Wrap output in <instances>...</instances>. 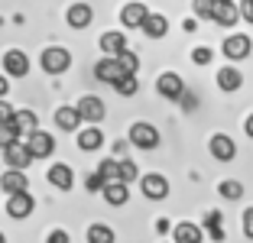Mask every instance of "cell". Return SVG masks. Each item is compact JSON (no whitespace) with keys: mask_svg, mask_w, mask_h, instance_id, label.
Instances as JSON below:
<instances>
[{"mask_svg":"<svg viewBox=\"0 0 253 243\" xmlns=\"http://www.w3.org/2000/svg\"><path fill=\"white\" fill-rule=\"evenodd\" d=\"M195 20H211V10H214V0H192Z\"/></svg>","mask_w":253,"mask_h":243,"instance_id":"836d02e7","label":"cell"},{"mask_svg":"<svg viewBox=\"0 0 253 243\" xmlns=\"http://www.w3.org/2000/svg\"><path fill=\"white\" fill-rule=\"evenodd\" d=\"M159 140H163V136H159V130L153 123H133L130 126V143H133L136 149H156L159 146Z\"/></svg>","mask_w":253,"mask_h":243,"instance_id":"5b68a950","label":"cell"},{"mask_svg":"<svg viewBox=\"0 0 253 243\" xmlns=\"http://www.w3.org/2000/svg\"><path fill=\"white\" fill-rule=\"evenodd\" d=\"M140 30H143V36H149V39H163L166 33H169V20H166L163 13H146V20L140 23Z\"/></svg>","mask_w":253,"mask_h":243,"instance_id":"d6986e66","label":"cell"},{"mask_svg":"<svg viewBox=\"0 0 253 243\" xmlns=\"http://www.w3.org/2000/svg\"><path fill=\"white\" fill-rule=\"evenodd\" d=\"M0 65H3V72H7L10 78H26V75H30V59H26V52H20V49H7L3 59H0Z\"/></svg>","mask_w":253,"mask_h":243,"instance_id":"52a82bcc","label":"cell"},{"mask_svg":"<svg viewBox=\"0 0 253 243\" xmlns=\"http://www.w3.org/2000/svg\"><path fill=\"white\" fill-rule=\"evenodd\" d=\"M156 230H159V234H166V230H169V221H166V217H159V221H156Z\"/></svg>","mask_w":253,"mask_h":243,"instance_id":"ee69618b","label":"cell"},{"mask_svg":"<svg viewBox=\"0 0 253 243\" xmlns=\"http://www.w3.org/2000/svg\"><path fill=\"white\" fill-rule=\"evenodd\" d=\"M201 230H205L211 240L221 243V240H224V217H221V211H208V214H205V224H201Z\"/></svg>","mask_w":253,"mask_h":243,"instance_id":"603a6c76","label":"cell"},{"mask_svg":"<svg viewBox=\"0 0 253 243\" xmlns=\"http://www.w3.org/2000/svg\"><path fill=\"white\" fill-rule=\"evenodd\" d=\"M75 111H78L82 120H88V123H101V120L107 117V107H104V101H101L97 94H84L82 101L75 104Z\"/></svg>","mask_w":253,"mask_h":243,"instance_id":"3957f363","label":"cell"},{"mask_svg":"<svg viewBox=\"0 0 253 243\" xmlns=\"http://www.w3.org/2000/svg\"><path fill=\"white\" fill-rule=\"evenodd\" d=\"M26 188H30V178H26L23 169H7L3 175H0V192L16 195V192H26Z\"/></svg>","mask_w":253,"mask_h":243,"instance_id":"9a60e30c","label":"cell"},{"mask_svg":"<svg viewBox=\"0 0 253 243\" xmlns=\"http://www.w3.org/2000/svg\"><path fill=\"white\" fill-rule=\"evenodd\" d=\"M124 49H126V36L124 33L111 30V33L101 36V52H104V55H117V52H124Z\"/></svg>","mask_w":253,"mask_h":243,"instance_id":"d4e9b609","label":"cell"},{"mask_svg":"<svg viewBox=\"0 0 253 243\" xmlns=\"http://www.w3.org/2000/svg\"><path fill=\"white\" fill-rule=\"evenodd\" d=\"M45 178H49V185H52V188H59V192H68V188L75 185V172H72V165H65V162L49 165Z\"/></svg>","mask_w":253,"mask_h":243,"instance_id":"4fadbf2b","label":"cell"},{"mask_svg":"<svg viewBox=\"0 0 253 243\" xmlns=\"http://www.w3.org/2000/svg\"><path fill=\"white\" fill-rule=\"evenodd\" d=\"M10 120H13L16 133H20V140L30 130H36V126H39V120H36V114H33V111H13V117H10Z\"/></svg>","mask_w":253,"mask_h":243,"instance_id":"484cf974","label":"cell"},{"mask_svg":"<svg viewBox=\"0 0 253 243\" xmlns=\"http://www.w3.org/2000/svg\"><path fill=\"white\" fill-rule=\"evenodd\" d=\"M240 20V10L234 0H217L214 10H211V23H217V26H224V30H234Z\"/></svg>","mask_w":253,"mask_h":243,"instance_id":"9c48e42d","label":"cell"},{"mask_svg":"<svg viewBox=\"0 0 253 243\" xmlns=\"http://www.w3.org/2000/svg\"><path fill=\"white\" fill-rule=\"evenodd\" d=\"M84 188H88V192H101V188H104V182H101V175H97V172H91V175L84 178Z\"/></svg>","mask_w":253,"mask_h":243,"instance_id":"8d00e7d4","label":"cell"},{"mask_svg":"<svg viewBox=\"0 0 253 243\" xmlns=\"http://www.w3.org/2000/svg\"><path fill=\"white\" fill-rule=\"evenodd\" d=\"M146 13H149V10L143 7V3H136V0H133V3H124V10H120V23H124L126 30H140V23L146 20Z\"/></svg>","mask_w":253,"mask_h":243,"instance_id":"ffe728a7","label":"cell"},{"mask_svg":"<svg viewBox=\"0 0 253 243\" xmlns=\"http://www.w3.org/2000/svg\"><path fill=\"white\" fill-rule=\"evenodd\" d=\"M166 243H172V240H166Z\"/></svg>","mask_w":253,"mask_h":243,"instance_id":"bcb514c9","label":"cell"},{"mask_svg":"<svg viewBox=\"0 0 253 243\" xmlns=\"http://www.w3.org/2000/svg\"><path fill=\"white\" fill-rule=\"evenodd\" d=\"M101 195H104V201L111 207H124L126 201H130V188H126L124 182H107L104 188H101Z\"/></svg>","mask_w":253,"mask_h":243,"instance_id":"44dd1931","label":"cell"},{"mask_svg":"<svg viewBox=\"0 0 253 243\" xmlns=\"http://www.w3.org/2000/svg\"><path fill=\"white\" fill-rule=\"evenodd\" d=\"M211 55H214V52H211L208 45H198V49L192 52V62H195V65H208V62H211Z\"/></svg>","mask_w":253,"mask_h":243,"instance_id":"e575fe53","label":"cell"},{"mask_svg":"<svg viewBox=\"0 0 253 243\" xmlns=\"http://www.w3.org/2000/svg\"><path fill=\"white\" fill-rule=\"evenodd\" d=\"M244 133H247V136H250V140H253V114H250V117L244 120Z\"/></svg>","mask_w":253,"mask_h":243,"instance_id":"7bdbcfd3","label":"cell"},{"mask_svg":"<svg viewBox=\"0 0 253 243\" xmlns=\"http://www.w3.org/2000/svg\"><path fill=\"white\" fill-rule=\"evenodd\" d=\"M120 75H124V68H120L117 55H104V59L94 65V78H97V81H104V84H114Z\"/></svg>","mask_w":253,"mask_h":243,"instance_id":"5bb4252c","label":"cell"},{"mask_svg":"<svg viewBox=\"0 0 253 243\" xmlns=\"http://www.w3.org/2000/svg\"><path fill=\"white\" fill-rule=\"evenodd\" d=\"M244 234L253 240V207H247V211H244Z\"/></svg>","mask_w":253,"mask_h":243,"instance_id":"74e56055","label":"cell"},{"mask_svg":"<svg viewBox=\"0 0 253 243\" xmlns=\"http://www.w3.org/2000/svg\"><path fill=\"white\" fill-rule=\"evenodd\" d=\"M39 65H42L45 75H62V72H68V68H72V52L62 49V45H49V49L42 52Z\"/></svg>","mask_w":253,"mask_h":243,"instance_id":"6da1fadb","label":"cell"},{"mask_svg":"<svg viewBox=\"0 0 253 243\" xmlns=\"http://www.w3.org/2000/svg\"><path fill=\"white\" fill-rule=\"evenodd\" d=\"M55 126H59V130H65V133H72V130H78V126H82V117H78V111H75V107H59V111H55Z\"/></svg>","mask_w":253,"mask_h":243,"instance_id":"cb8c5ba5","label":"cell"},{"mask_svg":"<svg viewBox=\"0 0 253 243\" xmlns=\"http://www.w3.org/2000/svg\"><path fill=\"white\" fill-rule=\"evenodd\" d=\"M117 237H114V230L107 227V224H91L88 227V243H114Z\"/></svg>","mask_w":253,"mask_h":243,"instance_id":"83f0119b","label":"cell"},{"mask_svg":"<svg viewBox=\"0 0 253 243\" xmlns=\"http://www.w3.org/2000/svg\"><path fill=\"white\" fill-rule=\"evenodd\" d=\"M111 88L117 91V94H124V97H133L136 91H140V81H136V75H120Z\"/></svg>","mask_w":253,"mask_h":243,"instance_id":"4316f807","label":"cell"},{"mask_svg":"<svg viewBox=\"0 0 253 243\" xmlns=\"http://www.w3.org/2000/svg\"><path fill=\"white\" fill-rule=\"evenodd\" d=\"M3 162H7V169H30V162H33V153L26 149V143L23 140H13L10 146H3Z\"/></svg>","mask_w":253,"mask_h":243,"instance_id":"8992f818","label":"cell"},{"mask_svg":"<svg viewBox=\"0 0 253 243\" xmlns=\"http://www.w3.org/2000/svg\"><path fill=\"white\" fill-rule=\"evenodd\" d=\"M214 3H217V0H214Z\"/></svg>","mask_w":253,"mask_h":243,"instance_id":"7dc6e473","label":"cell"},{"mask_svg":"<svg viewBox=\"0 0 253 243\" xmlns=\"http://www.w3.org/2000/svg\"><path fill=\"white\" fill-rule=\"evenodd\" d=\"M140 188H143V195H146L149 201L169 198V178L159 175V172H149V175H143V178H140Z\"/></svg>","mask_w":253,"mask_h":243,"instance_id":"ba28073f","label":"cell"},{"mask_svg":"<svg viewBox=\"0 0 253 243\" xmlns=\"http://www.w3.org/2000/svg\"><path fill=\"white\" fill-rule=\"evenodd\" d=\"M214 81H217V88H221V91L234 94V91L244 84V75H240V68H237V65H224V68H217Z\"/></svg>","mask_w":253,"mask_h":243,"instance_id":"e0dca14e","label":"cell"},{"mask_svg":"<svg viewBox=\"0 0 253 243\" xmlns=\"http://www.w3.org/2000/svg\"><path fill=\"white\" fill-rule=\"evenodd\" d=\"M101 146H104V133L97 130V123L78 130V149H84V153H94V149H101Z\"/></svg>","mask_w":253,"mask_h":243,"instance_id":"7402d4cb","label":"cell"},{"mask_svg":"<svg viewBox=\"0 0 253 243\" xmlns=\"http://www.w3.org/2000/svg\"><path fill=\"white\" fill-rule=\"evenodd\" d=\"M205 240V230L201 224H192V221H182L172 227V243H201Z\"/></svg>","mask_w":253,"mask_h":243,"instance_id":"2e32d148","label":"cell"},{"mask_svg":"<svg viewBox=\"0 0 253 243\" xmlns=\"http://www.w3.org/2000/svg\"><path fill=\"white\" fill-rule=\"evenodd\" d=\"M10 117H13V107H10V104L0 97V120H10Z\"/></svg>","mask_w":253,"mask_h":243,"instance_id":"ab89813d","label":"cell"},{"mask_svg":"<svg viewBox=\"0 0 253 243\" xmlns=\"http://www.w3.org/2000/svg\"><path fill=\"white\" fill-rule=\"evenodd\" d=\"M179 101H182V104H185L188 111H195V104H198V101H195V97H192V94H182V97H179Z\"/></svg>","mask_w":253,"mask_h":243,"instance_id":"60d3db41","label":"cell"},{"mask_svg":"<svg viewBox=\"0 0 253 243\" xmlns=\"http://www.w3.org/2000/svg\"><path fill=\"white\" fill-rule=\"evenodd\" d=\"M156 91L166 97V101H179V97L185 94V81H182L175 72H163L159 81H156Z\"/></svg>","mask_w":253,"mask_h":243,"instance_id":"8fae6325","label":"cell"},{"mask_svg":"<svg viewBox=\"0 0 253 243\" xmlns=\"http://www.w3.org/2000/svg\"><path fill=\"white\" fill-rule=\"evenodd\" d=\"M91 20H94V10H91L88 3H72V7L65 10V23L72 30H84V26H91Z\"/></svg>","mask_w":253,"mask_h":243,"instance_id":"ac0fdd59","label":"cell"},{"mask_svg":"<svg viewBox=\"0 0 253 243\" xmlns=\"http://www.w3.org/2000/svg\"><path fill=\"white\" fill-rule=\"evenodd\" d=\"M0 243H7V237H3V234H0Z\"/></svg>","mask_w":253,"mask_h":243,"instance_id":"f6af8a7d","label":"cell"},{"mask_svg":"<svg viewBox=\"0 0 253 243\" xmlns=\"http://www.w3.org/2000/svg\"><path fill=\"white\" fill-rule=\"evenodd\" d=\"M117 178H120L124 185L136 182V178H140V169H136V162H130V159H117Z\"/></svg>","mask_w":253,"mask_h":243,"instance_id":"f546056e","label":"cell"},{"mask_svg":"<svg viewBox=\"0 0 253 243\" xmlns=\"http://www.w3.org/2000/svg\"><path fill=\"white\" fill-rule=\"evenodd\" d=\"M36 201H33L30 192H16V195H7V214L13 221H23V217H30Z\"/></svg>","mask_w":253,"mask_h":243,"instance_id":"30bf717a","label":"cell"},{"mask_svg":"<svg viewBox=\"0 0 253 243\" xmlns=\"http://www.w3.org/2000/svg\"><path fill=\"white\" fill-rule=\"evenodd\" d=\"M13 140H20V133H16L13 120H0V149H3V146H10Z\"/></svg>","mask_w":253,"mask_h":243,"instance_id":"d6a6232c","label":"cell"},{"mask_svg":"<svg viewBox=\"0 0 253 243\" xmlns=\"http://www.w3.org/2000/svg\"><path fill=\"white\" fill-rule=\"evenodd\" d=\"M97 175H101V182H120L117 178V159H104L101 165H97Z\"/></svg>","mask_w":253,"mask_h":243,"instance_id":"1f68e13d","label":"cell"},{"mask_svg":"<svg viewBox=\"0 0 253 243\" xmlns=\"http://www.w3.org/2000/svg\"><path fill=\"white\" fill-rule=\"evenodd\" d=\"M217 192H221L227 201H237L240 195H244V185H240L237 178H227V182H221V185H217Z\"/></svg>","mask_w":253,"mask_h":243,"instance_id":"4dcf8cb0","label":"cell"},{"mask_svg":"<svg viewBox=\"0 0 253 243\" xmlns=\"http://www.w3.org/2000/svg\"><path fill=\"white\" fill-rule=\"evenodd\" d=\"M224 59H231V62H244L247 55H250V49H253V42H250V36L247 33H231V36L224 39Z\"/></svg>","mask_w":253,"mask_h":243,"instance_id":"277c9868","label":"cell"},{"mask_svg":"<svg viewBox=\"0 0 253 243\" xmlns=\"http://www.w3.org/2000/svg\"><path fill=\"white\" fill-rule=\"evenodd\" d=\"M208 153L214 156L217 162H231L234 156H237V146H234V140L227 136V133H214L208 143Z\"/></svg>","mask_w":253,"mask_h":243,"instance_id":"7c38bea8","label":"cell"},{"mask_svg":"<svg viewBox=\"0 0 253 243\" xmlns=\"http://www.w3.org/2000/svg\"><path fill=\"white\" fill-rule=\"evenodd\" d=\"M7 91H10V81L7 75H0V97H7Z\"/></svg>","mask_w":253,"mask_h":243,"instance_id":"b9f144b4","label":"cell"},{"mask_svg":"<svg viewBox=\"0 0 253 243\" xmlns=\"http://www.w3.org/2000/svg\"><path fill=\"white\" fill-rule=\"evenodd\" d=\"M23 143H26V149L33 153V159H49V156L55 153V140H52V133H45V130H30L26 136H23Z\"/></svg>","mask_w":253,"mask_h":243,"instance_id":"7a4b0ae2","label":"cell"},{"mask_svg":"<svg viewBox=\"0 0 253 243\" xmlns=\"http://www.w3.org/2000/svg\"><path fill=\"white\" fill-rule=\"evenodd\" d=\"M237 10H240V20L253 23V0H240V3H237Z\"/></svg>","mask_w":253,"mask_h":243,"instance_id":"d590c367","label":"cell"},{"mask_svg":"<svg viewBox=\"0 0 253 243\" xmlns=\"http://www.w3.org/2000/svg\"><path fill=\"white\" fill-rule=\"evenodd\" d=\"M45 243H68V234H65V230H49Z\"/></svg>","mask_w":253,"mask_h":243,"instance_id":"f35d334b","label":"cell"},{"mask_svg":"<svg viewBox=\"0 0 253 243\" xmlns=\"http://www.w3.org/2000/svg\"><path fill=\"white\" fill-rule=\"evenodd\" d=\"M117 62H120V68H124V75H136L140 72V55H136L133 49L117 52Z\"/></svg>","mask_w":253,"mask_h":243,"instance_id":"f1b7e54d","label":"cell"}]
</instances>
